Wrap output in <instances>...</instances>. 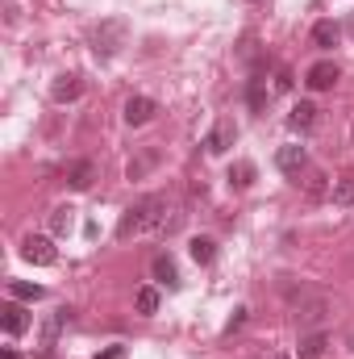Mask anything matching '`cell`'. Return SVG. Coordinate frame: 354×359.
Here are the masks:
<instances>
[{"mask_svg": "<svg viewBox=\"0 0 354 359\" xmlns=\"http://www.w3.org/2000/svg\"><path fill=\"white\" fill-rule=\"evenodd\" d=\"M155 226H167V196H159V192L134 201V205L121 213L117 238H134V234H146V230H155Z\"/></svg>", "mask_w": 354, "mask_h": 359, "instance_id": "1", "label": "cell"}, {"mask_svg": "<svg viewBox=\"0 0 354 359\" xmlns=\"http://www.w3.org/2000/svg\"><path fill=\"white\" fill-rule=\"evenodd\" d=\"M125 34H129V25H125L121 17L100 21V25H96V34H92V50H96L100 59H108V55H117V50L125 46Z\"/></svg>", "mask_w": 354, "mask_h": 359, "instance_id": "2", "label": "cell"}, {"mask_svg": "<svg viewBox=\"0 0 354 359\" xmlns=\"http://www.w3.org/2000/svg\"><path fill=\"white\" fill-rule=\"evenodd\" d=\"M21 259L34 264V268H50V264L59 259V251H55V243H50L46 234H29V238L21 243Z\"/></svg>", "mask_w": 354, "mask_h": 359, "instance_id": "3", "label": "cell"}, {"mask_svg": "<svg viewBox=\"0 0 354 359\" xmlns=\"http://www.w3.org/2000/svg\"><path fill=\"white\" fill-rule=\"evenodd\" d=\"M338 80H342V72H338L334 59H321V63H313V67L304 72V84H309L313 92H330Z\"/></svg>", "mask_w": 354, "mask_h": 359, "instance_id": "4", "label": "cell"}, {"mask_svg": "<svg viewBox=\"0 0 354 359\" xmlns=\"http://www.w3.org/2000/svg\"><path fill=\"white\" fill-rule=\"evenodd\" d=\"M234 138H238V126H234L229 117H221V121L208 130V138H204V151H208V155H225V151L234 147Z\"/></svg>", "mask_w": 354, "mask_h": 359, "instance_id": "5", "label": "cell"}, {"mask_svg": "<svg viewBox=\"0 0 354 359\" xmlns=\"http://www.w3.org/2000/svg\"><path fill=\"white\" fill-rule=\"evenodd\" d=\"M71 318H76V309H67V305H59V309H55V313H50V318L42 322V347H46V351H50V347L59 343V334L67 330V322H71Z\"/></svg>", "mask_w": 354, "mask_h": 359, "instance_id": "6", "label": "cell"}, {"mask_svg": "<svg viewBox=\"0 0 354 359\" xmlns=\"http://www.w3.org/2000/svg\"><path fill=\"white\" fill-rule=\"evenodd\" d=\"M67 188H76V192H88L92 180H96V163L92 159H76V163H67Z\"/></svg>", "mask_w": 354, "mask_h": 359, "instance_id": "7", "label": "cell"}, {"mask_svg": "<svg viewBox=\"0 0 354 359\" xmlns=\"http://www.w3.org/2000/svg\"><path fill=\"white\" fill-rule=\"evenodd\" d=\"M155 113H159V104H155L150 96H129V100H125V121H129V126H146Z\"/></svg>", "mask_w": 354, "mask_h": 359, "instance_id": "8", "label": "cell"}, {"mask_svg": "<svg viewBox=\"0 0 354 359\" xmlns=\"http://www.w3.org/2000/svg\"><path fill=\"white\" fill-rule=\"evenodd\" d=\"M0 326H4V334H8V339H17V334H25V330H29V313H25L21 305H13V301H8V305L0 309Z\"/></svg>", "mask_w": 354, "mask_h": 359, "instance_id": "9", "label": "cell"}, {"mask_svg": "<svg viewBox=\"0 0 354 359\" xmlns=\"http://www.w3.org/2000/svg\"><path fill=\"white\" fill-rule=\"evenodd\" d=\"M275 163H279V172H288V176H300V172H304V163H309V155H304V147H279Z\"/></svg>", "mask_w": 354, "mask_h": 359, "instance_id": "10", "label": "cell"}, {"mask_svg": "<svg viewBox=\"0 0 354 359\" xmlns=\"http://www.w3.org/2000/svg\"><path fill=\"white\" fill-rule=\"evenodd\" d=\"M50 96H55V104H71V100H80V96H84L80 76H59L55 88H50Z\"/></svg>", "mask_w": 354, "mask_h": 359, "instance_id": "11", "label": "cell"}, {"mask_svg": "<svg viewBox=\"0 0 354 359\" xmlns=\"http://www.w3.org/2000/svg\"><path fill=\"white\" fill-rule=\"evenodd\" d=\"M338 38H342L338 21H317V25H313V46H317V50H334Z\"/></svg>", "mask_w": 354, "mask_h": 359, "instance_id": "12", "label": "cell"}, {"mask_svg": "<svg viewBox=\"0 0 354 359\" xmlns=\"http://www.w3.org/2000/svg\"><path fill=\"white\" fill-rule=\"evenodd\" d=\"M288 126H292V130H313V126H317V104H313V100H300V104H292V113H288Z\"/></svg>", "mask_w": 354, "mask_h": 359, "instance_id": "13", "label": "cell"}, {"mask_svg": "<svg viewBox=\"0 0 354 359\" xmlns=\"http://www.w3.org/2000/svg\"><path fill=\"white\" fill-rule=\"evenodd\" d=\"M267 100H271L267 80L263 76H250V80H246V104H250V113H267Z\"/></svg>", "mask_w": 354, "mask_h": 359, "instance_id": "14", "label": "cell"}, {"mask_svg": "<svg viewBox=\"0 0 354 359\" xmlns=\"http://www.w3.org/2000/svg\"><path fill=\"white\" fill-rule=\"evenodd\" d=\"M325 347H330V339L321 330H313V334L300 339V359H325Z\"/></svg>", "mask_w": 354, "mask_h": 359, "instance_id": "15", "label": "cell"}, {"mask_svg": "<svg viewBox=\"0 0 354 359\" xmlns=\"http://www.w3.org/2000/svg\"><path fill=\"white\" fill-rule=\"evenodd\" d=\"M155 163H159V147H146L138 159H129V172H125V176H129V180H142L150 168H155Z\"/></svg>", "mask_w": 354, "mask_h": 359, "instance_id": "16", "label": "cell"}, {"mask_svg": "<svg viewBox=\"0 0 354 359\" xmlns=\"http://www.w3.org/2000/svg\"><path fill=\"white\" fill-rule=\"evenodd\" d=\"M255 176H259V172H255V163H250V159H242V163H234V168H229V188H238V192H242V188H250V184H255Z\"/></svg>", "mask_w": 354, "mask_h": 359, "instance_id": "17", "label": "cell"}, {"mask_svg": "<svg viewBox=\"0 0 354 359\" xmlns=\"http://www.w3.org/2000/svg\"><path fill=\"white\" fill-rule=\"evenodd\" d=\"M150 271H155V280H163V284H171V288L179 284V271H176V259H171V255H155Z\"/></svg>", "mask_w": 354, "mask_h": 359, "instance_id": "18", "label": "cell"}, {"mask_svg": "<svg viewBox=\"0 0 354 359\" xmlns=\"http://www.w3.org/2000/svg\"><path fill=\"white\" fill-rule=\"evenodd\" d=\"M8 292H13L17 301H42V297H46V288H42V284H29V280H8Z\"/></svg>", "mask_w": 354, "mask_h": 359, "instance_id": "19", "label": "cell"}, {"mask_svg": "<svg viewBox=\"0 0 354 359\" xmlns=\"http://www.w3.org/2000/svg\"><path fill=\"white\" fill-rule=\"evenodd\" d=\"M134 305H138V313H142V318H150V313L159 309V288H150V284H146V288H138Z\"/></svg>", "mask_w": 354, "mask_h": 359, "instance_id": "20", "label": "cell"}, {"mask_svg": "<svg viewBox=\"0 0 354 359\" xmlns=\"http://www.w3.org/2000/svg\"><path fill=\"white\" fill-rule=\"evenodd\" d=\"M71 222H76V209H71V205H59V209L50 213V230H55V234H67Z\"/></svg>", "mask_w": 354, "mask_h": 359, "instance_id": "21", "label": "cell"}, {"mask_svg": "<svg viewBox=\"0 0 354 359\" xmlns=\"http://www.w3.org/2000/svg\"><path fill=\"white\" fill-rule=\"evenodd\" d=\"M213 255H217V243L213 238H192V259L204 268V264H213Z\"/></svg>", "mask_w": 354, "mask_h": 359, "instance_id": "22", "label": "cell"}, {"mask_svg": "<svg viewBox=\"0 0 354 359\" xmlns=\"http://www.w3.org/2000/svg\"><path fill=\"white\" fill-rule=\"evenodd\" d=\"M334 205H342V209L354 205V176H346V180H338V184H334Z\"/></svg>", "mask_w": 354, "mask_h": 359, "instance_id": "23", "label": "cell"}, {"mask_svg": "<svg viewBox=\"0 0 354 359\" xmlns=\"http://www.w3.org/2000/svg\"><path fill=\"white\" fill-rule=\"evenodd\" d=\"M321 313H325V301H321V297H313L309 305H300V322H304V326L321 322Z\"/></svg>", "mask_w": 354, "mask_h": 359, "instance_id": "24", "label": "cell"}, {"mask_svg": "<svg viewBox=\"0 0 354 359\" xmlns=\"http://www.w3.org/2000/svg\"><path fill=\"white\" fill-rule=\"evenodd\" d=\"M255 46H259V38H255V34H246V38H242V46H238V59H255Z\"/></svg>", "mask_w": 354, "mask_h": 359, "instance_id": "25", "label": "cell"}, {"mask_svg": "<svg viewBox=\"0 0 354 359\" xmlns=\"http://www.w3.org/2000/svg\"><path fill=\"white\" fill-rule=\"evenodd\" d=\"M275 88H279V92L292 88V72H288V67H279V72H275Z\"/></svg>", "mask_w": 354, "mask_h": 359, "instance_id": "26", "label": "cell"}, {"mask_svg": "<svg viewBox=\"0 0 354 359\" xmlns=\"http://www.w3.org/2000/svg\"><path fill=\"white\" fill-rule=\"evenodd\" d=\"M242 322H246V309H238V313H234V318H229V326H225V330H229V334H234V330H238V326H242Z\"/></svg>", "mask_w": 354, "mask_h": 359, "instance_id": "27", "label": "cell"}, {"mask_svg": "<svg viewBox=\"0 0 354 359\" xmlns=\"http://www.w3.org/2000/svg\"><path fill=\"white\" fill-rule=\"evenodd\" d=\"M125 355V351H121V347H108V351H104V355H96V359H121Z\"/></svg>", "mask_w": 354, "mask_h": 359, "instance_id": "28", "label": "cell"}, {"mask_svg": "<svg viewBox=\"0 0 354 359\" xmlns=\"http://www.w3.org/2000/svg\"><path fill=\"white\" fill-rule=\"evenodd\" d=\"M0 359H21V355H17L13 347H0Z\"/></svg>", "mask_w": 354, "mask_h": 359, "instance_id": "29", "label": "cell"}, {"mask_svg": "<svg viewBox=\"0 0 354 359\" xmlns=\"http://www.w3.org/2000/svg\"><path fill=\"white\" fill-rule=\"evenodd\" d=\"M267 359H288V355H267Z\"/></svg>", "mask_w": 354, "mask_h": 359, "instance_id": "30", "label": "cell"}, {"mask_svg": "<svg viewBox=\"0 0 354 359\" xmlns=\"http://www.w3.org/2000/svg\"><path fill=\"white\" fill-rule=\"evenodd\" d=\"M351 34H354V17H351Z\"/></svg>", "mask_w": 354, "mask_h": 359, "instance_id": "31", "label": "cell"}, {"mask_svg": "<svg viewBox=\"0 0 354 359\" xmlns=\"http://www.w3.org/2000/svg\"><path fill=\"white\" fill-rule=\"evenodd\" d=\"M351 138H354V130H351Z\"/></svg>", "mask_w": 354, "mask_h": 359, "instance_id": "32", "label": "cell"}]
</instances>
